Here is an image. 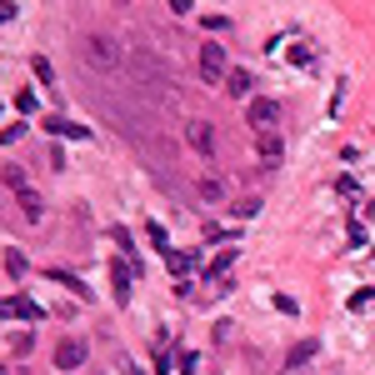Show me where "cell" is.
Returning <instances> with one entry per match:
<instances>
[{
  "instance_id": "6da1fadb",
  "label": "cell",
  "mask_w": 375,
  "mask_h": 375,
  "mask_svg": "<svg viewBox=\"0 0 375 375\" xmlns=\"http://www.w3.org/2000/svg\"><path fill=\"white\" fill-rule=\"evenodd\" d=\"M200 75H205V85H221V80H230L226 45H200Z\"/></svg>"
},
{
  "instance_id": "7a4b0ae2",
  "label": "cell",
  "mask_w": 375,
  "mask_h": 375,
  "mask_svg": "<svg viewBox=\"0 0 375 375\" xmlns=\"http://www.w3.org/2000/svg\"><path fill=\"white\" fill-rule=\"evenodd\" d=\"M130 290H135V271H130V260H111V295L116 305H130Z\"/></svg>"
},
{
  "instance_id": "3957f363",
  "label": "cell",
  "mask_w": 375,
  "mask_h": 375,
  "mask_svg": "<svg viewBox=\"0 0 375 375\" xmlns=\"http://www.w3.org/2000/svg\"><path fill=\"white\" fill-rule=\"evenodd\" d=\"M276 116H281V105L276 100H250V111H245V121L255 125V135H265V130H276Z\"/></svg>"
},
{
  "instance_id": "277c9868",
  "label": "cell",
  "mask_w": 375,
  "mask_h": 375,
  "mask_svg": "<svg viewBox=\"0 0 375 375\" xmlns=\"http://www.w3.org/2000/svg\"><path fill=\"white\" fill-rule=\"evenodd\" d=\"M85 355H90V345H85L80 336H66V340L56 345V365H61V370H75V365H85Z\"/></svg>"
},
{
  "instance_id": "5b68a950",
  "label": "cell",
  "mask_w": 375,
  "mask_h": 375,
  "mask_svg": "<svg viewBox=\"0 0 375 375\" xmlns=\"http://www.w3.org/2000/svg\"><path fill=\"white\" fill-rule=\"evenodd\" d=\"M85 61L100 66V70H111V66H116V45L105 40V35H90V40H85Z\"/></svg>"
},
{
  "instance_id": "8992f818",
  "label": "cell",
  "mask_w": 375,
  "mask_h": 375,
  "mask_svg": "<svg viewBox=\"0 0 375 375\" xmlns=\"http://www.w3.org/2000/svg\"><path fill=\"white\" fill-rule=\"evenodd\" d=\"M255 150H260V160L265 166H281V155H285V140H281V130H265V135H255Z\"/></svg>"
},
{
  "instance_id": "52a82bcc",
  "label": "cell",
  "mask_w": 375,
  "mask_h": 375,
  "mask_svg": "<svg viewBox=\"0 0 375 375\" xmlns=\"http://www.w3.org/2000/svg\"><path fill=\"white\" fill-rule=\"evenodd\" d=\"M16 315L30 320V326H40V320H45V310H40L35 300H25V295H11V300H6V320H16Z\"/></svg>"
},
{
  "instance_id": "ba28073f",
  "label": "cell",
  "mask_w": 375,
  "mask_h": 375,
  "mask_svg": "<svg viewBox=\"0 0 375 375\" xmlns=\"http://www.w3.org/2000/svg\"><path fill=\"white\" fill-rule=\"evenodd\" d=\"M45 130H50V135H66V140H90V125L66 121V116H50V121H45Z\"/></svg>"
},
{
  "instance_id": "9c48e42d",
  "label": "cell",
  "mask_w": 375,
  "mask_h": 375,
  "mask_svg": "<svg viewBox=\"0 0 375 375\" xmlns=\"http://www.w3.org/2000/svg\"><path fill=\"white\" fill-rule=\"evenodd\" d=\"M45 276H50V281H56V285H66V290H75L80 300H95V290H90V285H85L80 276H70V271H61V265H50V271H45Z\"/></svg>"
},
{
  "instance_id": "30bf717a",
  "label": "cell",
  "mask_w": 375,
  "mask_h": 375,
  "mask_svg": "<svg viewBox=\"0 0 375 375\" xmlns=\"http://www.w3.org/2000/svg\"><path fill=\"white\" fill-rule=\"evenodd\" d=\"M185 135H190V145H195V155H205V160H210V155H216V130H210L205 121H195V125H190Z\"/></svg>"
},
{
  "instance_id": "8fae6325",
  "label": "cell",
  "mask_w": 375,
  "mask_h": 375,
  "mask_svg": "<svg viewBox=\"0 0 375 375\" xmlns=\"http://www.w3.org/2000/svg\"><path fill=\"white\" fill-rule=\"evenodd\" d=\"M166 265H171V276H176V285H180V281L195 271V250H171V255H166Z\"/></svg>"
},
{
  "instance_id": "7c38bea8",
  "label": "cell",
  "mask_w": 375,
  "mask_h": 375,
  "mask_svg": "<svg viewBox=\"0 0 375 375\" xmlns=\"http://www.w3.org/2000/svg\"><path fill=\"white\" fill-rule=\"evenodd\" d=\"M16 200H20V210H25V221H30V226H40V221H45V200H40V195H35L30 185H25V190H20Z\"/></svg>"
},
{
  "instance_id": "4fadbf2b",
  "label": "cell",
  "mask_w": 375,
  "mask_h": 375,
  "mask_svg": "<svg viewBox=\"0 0 375 375\" xmlns=\"http://www.w3.org/2000/svg\"><path fill=\"white\" fill-rule=\"evenodd\" d=\"M230 265H235V250H221L216 260H210V271H205V276H210V281H221V285H226V271H230Z\"/></svg>"
},
{
  "instance_id": "5bb4252c",
  "label": "cell",
  "mask_w": 375,
  "mask_h": 375,
  "mask_svg": "<svg viewBox=\"0 0 375 375\" xmlns=\"http://www.w3.org/2000/svg\"><path fill=\"white\" fill-rule=\"evenodd\" d=\"M6 276H11V281L25 276V255H20V245H6Z\"/></svg>"
},
{
  "instance_id": "9a60e30c",
  "label": "cell",
  "mask_w": 375,
  "mask_h": 375,
  "mask_svg": "<svg viewBox=\"0 0 375 375\" xmlns=\"http://www.w3.org/2000/svg\"><path fill=\"white\" fill-rule=\"evenodd\" d=\"M250 85H255V80H250V70H230V80H226V90H230V95H240V100L250 95Z\"/></svg>"
},
{
  "instance_id": "2e32d148",
  "label": "cell",
  "mask_w": 375,
  "mask_h": 375,
  "mask_svg": "<svg viewBox=\"0 0 375 375\" xmlns=\"http://www.w3.org/2000/svg\"><path fill=\"white\" fill-rule=\"evenodd\" d=\"M30 350H35V331H20V336L11 340V355H16V360H25Z\"/></svg>"
},
{
  "instance_id": "e0dca14e",
  "label": "cell",
  "mask_w": 375,
  "mask_h": 375,
  "mask_svg": "<svg viewBox=\"0 0 375 375\" xmlns=\"http://www.w3.org/2000/svg\"><path fill=\"white\" fill-rule=\"evenodd\" d=\"M315 350H320V345H315V340H300V345H295V350H290V365H295V370H300V365H305V360H315Z\"/></svg>"
},
{
  "instance_id": "ac0fdd59",
  "label": "cell",
  "mask_w": 375,
  "mask_h": 375,
  "mask_svg": "<svg viewBox=\"0 0 375 375\" xmlns=\"http://www.w3.org/2000/svg\"><path fill=\"white\" fill-rule=\"evenodd\" d=\"M30 70H35V80H40V85H56V70H50V61H45V56H35V61H30Z\"/></svg>"
},
{
  "instance_id": "d6986e66",
  "label": "cell",
  "mask_w": 375,
  "mask_h": 375,
  "mask_svg": "<svg viewBox=\"0 0 375 375\" xmlns=\"http://www.w3.org/2000/svg\"><path fill=\"white\" fill-rule=\"evenodd\" d=\"M145 235H150V245H160V250L171 255V235H166V226H155V221H150V226H145Z\"/></svg>"
},
{
  "instance_id": "ffe728a7",
  "label": "cell",
  "mask_w": 375,
  "mask_h": 375,
  "mask_svg": "<svg viewBox=\"0 0 375 375\" xmlns=\"http://www.w3.org/2000/svg\"><path fill=\"white\" fill-rule=\"evenodd\" d=\"M221 195H226V185H221V180H200V200H210V205H216Z\"/></svg>"
},
{
  "instance_id": "44dd1931",
  "label": "cell",
  "mask_w": 375,
  "mask_h": 375,
  "mask_svg": "<svg viewBox=\"0 0 375 375\" xmlns=\"http://www.w3.org/2000/svg\"><path fill=\"white\" fill-rule=\"evenodd\" d=\"M16 111L20 116H35V90H16Z\"/></svg>"
},
{
  "instance_id": "7402d4cb",
  "label": "cell",
  "mask_w": 375,
  "mask_h": 375,
  "mask_svg": "<svg viewBox=\"0 0 375 375\" xmlns=\"http://www.w3.org/2000/svg\"><path fill=\"white\" fill-rule=\"evenodd\" d=\"M6 185L20 195V190H25V171H20V166H6Z\"/></svg>"
},
{
  "instance_id": "603a6c76",
  "label": "cell",
  "mask_w": 375,
  "mask_h": 375,
  "mask_svg": "<svg viewBox=\"0 0 375 375\" xmlns=\"http://www.w3.org/2000/svg\"><path fill=\"white\" fill-rule=\"evenodd\" d=\"M200 25H205V30H216V35H226V30H230V20H226V16H200Z\"/></svg>"
},
{
  "instance_id": "cb8c5ba5",
  "label": "cell",
  "mask_w": 375,
  "mask_h": 375,
  "mask_svg": "<svg viewBox=\"0 0 375 375\" xmlns=\"http://www.w3.org/2000/svg\"><path fill=\"white\" fill-rule=\"evenodd\" d=\"M176 365H180V375H195V350H176Z\"/></svg>"
},
{
  "instance_id": "d4e9b609",
  "label": "cell",
  "mask_w": 375,
  "mask_h": 375,
  "mask_svg": "<svg viewBox=\"0 0 375 375\" xmlns=\"http://www.w3.org/2000/svg\"><path fill=\"white\" fill-rule=\"evenodd\" d=\"M111 240L125 250V260H135V245H130V235H125V230H111Z\"/></svg>"
},
{
  "instance_id": "484cf974",
  "label": "cell",
  "mask_w": 375,
  "mask_h": 375,
  "mask_svg": "<svg viewBox=\"0 0 375 375\" xmlns=\"http://www.w3.org/2000/svg\"><path fill=\"white\" fill-rule=\"evenodd\" d=\"M345 235H350V245H365V226H360V221H350Z\"/></svg>"
},
{
  "instance_id": "4316f807",
  "label": "cell",
  "mask_w": 375,
  "mask_h": 375,
  "mask_svg": "<svg viewBox=\"0 0 375 375\" xmlns=\"http://www.w3.org/2000/svg\"><path fill=\"white\" fill-rule=\"evenodd\" d=\"M276 310H281V315H300V305H295L290 295H276Z\"/></svg>"
},
{
  "instance_id": "83f0119b",
  "label": "cell",
  "mask_w": 375,
  "mask_h": 375,
  "mask_svg": "<svg viewBox=\"0 0 375 375\" xmlns=\"http://www.w3.org/2000/svg\"><path fill=\"white\" fill-rule=\"evenodd\" d=\"M370 300H375V290H355V295H350V310H365Z\"/></svg>"
},
{
  "instance_id": "f1b7e54d",
  "label": "cell",
  "mask_w": 375,
  "mask_h": 375,
  "mask_svg": "<svg viewBox=\"0 0 375 375\" xmlns=\"http://www.w3.org/2000/svg\"><path fill=\"white\" fill-rule=\"evenodd\" d=\"M290 61L295 66H310V45H290Z\"/></svg>"
},
{
  "instance_id": "f546056e",
  "label": "cell",
  "mask_w": 375,
  "mask_h": 375,
  "mask_svg": "<svg viewBox=\"0 0 375 375\" xmlns=\"http://www.w3.org/2000/svg\"><path fill=\"white\" fill-rule=\"evenodd\" d=\"M20 130H25V125L16 121V125H6V130H0V140H6V145H16V140H20Z\"/></svg>"
}]
</instances>
